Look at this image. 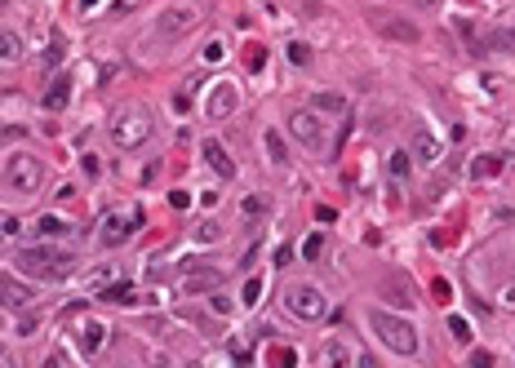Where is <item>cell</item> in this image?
Returning <instances> with one entry per match:
<instances>
[{"instance_id": "obj_1", "label": "cell", "mask_w": 515, "mask_h": 368, "mask_svg": "<svg viewBox=\"0 0 515 368\" xmlns=\"http://www.w3.org/2000/svg\"><path fill=\"white\" fill-rule=\"evenodd\" d=\"M14 262L23 275H36V280H67L71 275V258L62 249H49V244H27Z\"/></svg>"}, {"instance_id": "obj_2", "label": "cell", "mask_w": 515, "mask_h": 368, "mask_svg": "<svg viewBox=\"0 0 515 368\" xmlns=\"http://www.w3.org/2000/svg\"><path fill=\"white\" fill-rule=\"evenodd\" d=\"M369 328H373V337H378L382 346H391L396 355H414V351H418L414 324H409V319H400V315H391V310H373V315H369Z\"/></svg>"}, {"instance_id": "obj_3", "label": "cell", "mask_w": 515, "mask_h": 368, "mask_svg": "<svg viewBox=\"0 0 515 368\" xmlns=\"http://www.w3.org/2000/svg\"><path fill=\"white\" fill-rule=\"evenodd\" d=\"M45 182V169L36 156H27V151H18V156H5V191L14 195H36Z\"/></svg>"}, {"instance_id": "obj_4", "label": "cell", "mask_w": 515, "mask_h": 368, "mask_svg": "<svg viewBox=\"0 0 515 368\" xmlns=\"http://www.w3.org/2000/svg\"><path fill=\"white\" fill-rule=\"evenodd\" d=\"M111 138H116V147L134 151L143 147L147 138H152V116H147V107H125L116 120H111Z\"/></svg>"}, {"instance_id": "obj_5", "label": "cell", "mask_w": 515, "mask_h": 368, "mask_svg": "<svg viewBox=\"0 0 515 368\" xmlns=\"http://www.w3.org/2000/svg\"><path fill=\"white\" fill-rule=\"evenodd\" d=\"M285 306H289V315H298V319H324V310H329V302H324V293L315 284H294V289H285Z\"/></svg>"}, {"instance_id": "obj_6", "label": "cell", "mask_w": 515, "mask_h": 368, "mask_svg": "<svg viewBox=\"0 0 515 368\" xmlns=\"http://www.w3.org/2000/svg\"><path fill=\"white\" fill-rule=\"evenodd\" d=\"M289 134H294L307 151H329V134H324L320 111H294V116H289Z\"/></svg>"}, {"instance_id": "obj_7", "label": "cell", "mask_w": 515, "mask_h": 368, "mask_svg": "<svg viewBox=\"0 0 515 368\" xmlns=\"http://www.w3.org/2000/svg\"><path fill=\"white\" fill-rule=\"evenodd\" d=\"M138 226H143V213L138 209L134 213H107V218H102V231H98V244L102 249H120Z\"/></svg>"}, {"instance_id": "obj_8", "label": "cell", "mask_w": 515, "mask_h": 368, "mask_svg": "<svg viewBox=\"0 0 515 368\" xmlns=\"http://www.w3.org/2000/svg\"><path fill=\"white\" fill-rule=\"evenodd\" d=\"M373 32L387 36V40H400V45H418V27L400 14H378L373 18Z\"/></svg>"}, {"instance_id": "obj_9", "label": "cell", "mask_w": 515, "mask_h": 368, "mask_svg": "<svg viewBox=\"0 0 515 368\" xmlns=\"http://www.w3.org/2000/svg\"><path fill=\"white\" fill-rule=\"evenodd\" d=\"M236 102H240L236 84L218 80V84H213V93H209V102H204V116H209V120H227L231 111H236Z\"/></svg>"}, {"instance_id": "obj_10", "label": "cell", "mask_w": 515, "mask_h": 368, "mask_svg": "<svg viewBox=\"0 0 515 368\" xmlns=\"http://www.w3.org/2000/svg\"><path fill=\"white\" fill-rule=\"evenodd\" d=\"M195 18H200V14H195V9H165V14H160V23H156V32H160V36H182L187 32V27H195Z\"/></svg>"}, {"instance_id": "obj_11", "label": "cell", "mask_w": 515, "mask_h": 368, "mask_svg": "<svg viewBox=\"0 0 515 368\" xmlns=\"http://www.w3.org/2000/svg\"><path fill=\"white\" fill-rule=\"evenodd\" d=\"M382 297H387L391 306H414V302H418L414 284H409L405 275H387V280H382Z\"/></svg>"}, {"instance_id": "obj_12", "label": "cell", "mask_w": 515, "mask_h": 368, "mask_svg": "<svg viewBox=\"0 0 515 368\" xmlns=\"http://www.w3.org/2000/svg\"><path fill=\"white\" fill-rule=\"evenodd\" d=\"M204 160L213 164V173H218V177H231V173H236V164H231V156L222 151L218 138H204Z\"/></svg>"}, {"instance_id": "obj_13", "label": "cell", "mask_w": 515, "mask_h": 368, "mask_svg": "<svg viewBox=\"0 0 515 368\" xmlns=\"http://www.w3.org/2000/svg\"><path fill=\"white\" fill-rule=\"evenodd\" d=\"M218 284H222V271H213V267H204V271L191 267V275H187L182 289H187V293H204V289H218Z\"/></svg>"}, {"instance_id": "obj_14", "label": "cell", "mask_w": 515, "mask_h": 368, "mask_svg": "<svg viewBox=\"0 0 515 368\" xmlns=\"http://www.w3.org/2000/svg\"><path fill=\"white\" fill-rule=\"evenodd\" d=\"M67 102H71V80H67V75H58V80L45 89V107H49V111H62Z\"/></svg>"}, {"instance_id": "obj_15", "label": "cell", "mask_w": 515, "mask_h": 368, "mask_svg": "<svg viewBox=\"0 0 515 368\" xmlns=\"http://www.w3.org/2000/svg\"><path fill=\"white\" fill-rule=\"evenodd\" d=\"M27 302H32V289H23L14 275H5V306L9 310H23Z\"/></svg>"}, {"instance_id": "obj_16", "label": "cell", "mask_w": 515, "mask_h": 368, "mask_svg": "<svg viewBox=\"0 0 515 368\" xmlns=\"http://www.w3.org/2000/svg\"><path fill=\"white\" fill-rule=\"evenodd\" d=\"M102 302H111V306H129V302H138L134 284H111V289H98Z\"/></svg>"}, {"instance_id": "obj_17", "label": "cell", "mask_w": 515, "mask_h": 368, "mask_svg": "<svg viewBox=\"0 0 515 368\" xmlns=\"http://www.w3.org/2000/svg\"><path fill=\"white\" fill-rule=\"evenodd\" d=\"M102 342H107V324H98V319H89V324L80 328V346H85V351H98Z\"/></svg>"}, {"instance_id": "obj_18", "label": "cell", "mask_w": 515, "mask_h": 368, "mask_svg": "<svg viewBox=\"0 0 515 368\" xmlns=\"http://www.w3.org/2000/svg\"><path fill=\"white\" fill-rule=\"evenodd\" d=\"M311 111H329V116H346V98H338V93H315V98H311Z\"/></svg>"}, {"instance_id": "obj_19", "label": "cell", "mask_w": 515, "mask_h": 368, "mask_svg": "<svg viewBox=\"0 0 515 368\" xmlns=\"http://www.w3.org/2000/svg\"><path fill=\"white\" fill-rule=\"evenodd\" d=\"M36 226H40V235H45V240H58V235H67V231H71V226L62 222V218H53V213H45V218L36 222Z\"/></svg>"}, {"instance_id": "obj_20", "label": "cell", "mask_w": 515, "mask_h": 368, "mask_svg": "<svg viewBox=\"0 0 515 368\" xmlns=\"http://www.w3.org/2000/svg\"><path fill=\"white\" fill-rule=\"evenodd\" d=\"M498 169H502V160H498V156H489V160H475V164H471V177H493Z\"/></svg>"}, {"instance_id": "obj_21", "label": "cell", "mask_w": 515, "mask_h": 368, "mask_svg": "<svg viewBox=\"0 0 515 368\" xmlns=\"http://www.w3.org/2000/svg\"><path fill=\"white\" fill-rule=\"evenodd\" d=\"M320 253H324V235H307V240H302V258L315 262Z\"/></svg>"}, {"instance_id": "obj_22", "label": "cell", "mask_w": 515, "mask_h": 368, "mask_svg": "<svg viewBox=\"0 0 515 368\" xmlns=\"http://www.w3.org/2000/svg\"><path fill=\"white\" fill-rule=\"evenodd\" d=\"M448 333H453L457 342H471V324H466L462 315H448Z\"/></svg>"}, {"instance_id": "obj_23", "label": "cell", "mask_w": 515, "mask_h": 368, "mask_svg": "<svg viewBox=\"0 0 515 368\" xmlns=\"http://www.w3.org/2000/svg\"><path fill=\"white\" fill-rule=\"evenodd\" d=\"M267 151H271V164H285V143H280V138H276V129H271V134H267Z\"/></svg>"}, {"instance_id": "obj_24", "label": "cell", "mask_w": 515, "mask_h": 368, "mask_svg": "<svg viewBox=\"0 0 515 368\" xmlns=\"http://www.w3.org/2000/svg\"><path fill=\"white\" fill-rule=\"evenodd\" d=\"M240 302H245V306H258V302H262V275H254L245 284V297H240Z\"/></svg>"}, {"instance_id": "obj_25", "label": "cell", "mask_w": 515, "mask_h": 368, "mask_svg": "<svg viewBox=\"0 0 515 368\" xmlns=\"http://www.w3.org/2000/svg\"><path fill=\"white\" fill-rule=\"evenodd\" d=\"M324 360H329V364H346V360H351V351H346L342 342H329V346H324Z\"/></svg>"}, {"instance_id": "obj_26", "label": "cell", "mask_w": 515, "mask_h": 368, "mask_svg": "<svg viewBox=\"0 0 515 368\" xmlns=\"http://www.w3.org/2000/svg\"><path fill=\"white\" fill-rule=\"evenodd\" d=\"M435 156H440V147H435V143H431V138L422 134V138H418V160H422V164H431Z\"/></svg>"}, {"instance_id": "obj_27", "label": "cell", "mask_w": 515, "mask_h": 368, "mask_svg": "<svg viewBox=\"0 0 515 368\" xmlns=\"http://www.w3.org/2000/svg\"><path fill=\"white\" fill-rule=\"evenodd\" d=\"M391 173H396V177L409 173V156H405V151H396V156H391Z\"/></svg>"}, {"instance_id": "obj_28", "label": "cell", "mask_w": 515, "mask_h": 368, "mask_svg": "<svg viewBox=\"0 0 515 368\" xmlns=\"http://www.w3.org/2000/svg\"><path fill=\"white\" fill-rule=\"evenodd\" d=\"M222 53H227V45H222V40H218V36H213V40H209V49H204V58H209V62H218V58H222Z\"/></svg>"}, {"instance_id": "obj_29", "label": "cell", "mask_w": 515, "mask_h": 368, "mask_svg": "<svg viewBox=\"0 0 515 368\" xmlns=\"http://www.w3.org/2000/svg\"><path fill=\"white\" fill-rule=\"evenodd\" d=\"M5 58H9V62L18 58V36H14V32H5Z\"/></svg>"}, {"instance_id": "obj_30", "label": "cell", "mask_w": 515, "mask_h": 368, "mask_svg": "<svg viewBox=\"0 0 515 368\" xmlns=\"http://www.w3.org/2000/svg\"><path fill=\"white\" fill-rule=\"evenodd\" d=\"M289 58H294V62H298V67H302V62H307V58H311V53H307V45H289Z\"/></svg>"}, {"instance_id": "obj_31", "label": "cell", "mask_w": 515, "mask_h": 368, "mask_svg": "<svg viewBox=\"0 0 515 368\" xmlns=\"http://www.w3.org/2000/svg\"><path fill=\"white\" fill-rule=\"evenodd\" d=\"M195 235H200V240H218V226H213V222H204V226H200V231H195Z\"/></svg>"}, {"instance_id": "obj_32", "label": "cell", "mask_w": 515, "mask_h": 368, "mask_svg": "<svg viewBox=\"0 0 515 368\" xmlns=\"http://www.w3.org/2000/svg\"><path fill=\"white\" fill-rule=\"evenodd\" d=\"M18 231H23V222H18L14 213H9V218H5V235H18Z\"/></svg>"}, {"instance_id": "obj_33", "label": "cell", "mask_w": 515, "mask_h": 368, "mask_svg": "<svg viewBox=\"0 0 515 368\" xmlns=\"http://www.w3.org/2000/svg\"><path fill=\"white\" fill-rule=\"evenodd\" d=\"M116 5H120V9H129V5H134V0H116Z\"/></svg>"}, {"instance_id": "obj_34", "label": "cell", "mask_w": 515, "mask_h": 368, "mask_svg": "<svg viewBox=\"0 0 515 368\" xmlns=\"http://www.w3.org/2000/svg\"><path fill=\"white\" fill-rule=\"evenodd\" d=\"M80 5H85V9H89V5H98V0H80Z\"/></svg>"}]
</instances>
